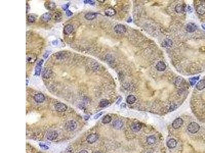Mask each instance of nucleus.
<instances>
[{
  "mask_svg": "<svg viewBox=\"0 0 205 153\" xmlns=\"http://www.w3.org/2000/svg\"><path fill=\"white\" fill-rule=\"evenodd\" d=\"M156 68L159 71H163L166 69V65L163 61H159V62L157 63Z\"/></svg>",
  "mask_w": 205,
  "mask_h": 153,
  "instance_id": "obj_14",
  "label": "nucleus"
},
{
  "mask_svg": "<svg viewBox=\"0 0 205 153\" xmlns=\"http://www.w3.org/2000/svg\"><path fill=\"white\" fill-rule=\"evenodd\" d=\"M77 127V124L74 121H68L65 125V128L66 130L68 131H72L74 130Z\"/></svg>",
  "mask_w": 205,
  "mask_h": 153,
  "instance_id": "obj_2",
  "label": "nucleus"
},
{
  "mask_svg": "<svg viewBox=\"0 0 205 153\" xmlns=\"http://www.w3.org/2000/svg\"><path fill=\"white\" fill-rule=\"evenodd\" d=\"M130 127L133 131L138 132L142 128V125L139 123H134L132 124Z\"/></svg>",
  "mask_w": 205,
  "mask_h": 153,
  "instance_id": "obj_25",
  "label": "nucleus"
},
{
  "mask_svg": "<svg viewBox=\"0 0 205 153\" xmlns=\"http://www.w3.org/2000/svg\"><path fill=\"white\" fill-rule=\"evenodd\" d=\"M46 8L49 10H53L56 7L55 3L53 2H47L45 4Z\"/></svg>",
  "mask_w": 205,
  "mask_h": 153,
  "instance_id": "obj_23",
  "label": "nucleus"
},
{
  "mask_svg": "<svg viewBox=\"0 0 205 153\" xmlns=\"http://www.w3.org/2000/svg\"><path fill=\"white\" fill-rule=\"evenodd\" d=\"M113 127L115 129H121L123 126V123L122 121L119 120H115L113 122Z\"/></svg>",
  "mask_w": 205,
  "mask_h": 153,
  "instance_id": "obj_18",
  "label": "nucleus"
},
{
  "mask_svg": "<svg viewBox=\"0 0 205 153\" xmlns=\"http://www.w3.org/2000/svg\"><path fill=\"white\" fill-rule=\"evenodd\" d=\"M182 79H183L182 78H180V77H179L177 78L175 82V84L176 86H179L180 85L182 84V81H183Z\"/></svg>",
  "mask_w": 205,
  "mask_h": 153,
  "instance_id": "obj_34",
  "label": "nucleus"
},
{
  "mask_svg": "<svg viewBox=\"0 0 205 153\" xmlns=\"http://www.w3.org/2000/svg\"><path fill=\"white\" fill-rule=\"evenodd\" d=\"M39 145H40V147L41 148H42L43 149H45H45H46V150H47V149H48L49 148V147H48V146L47 145H46L45 144H40Z\"/></svg>",
  "mask_w": 205,
  "mask_h": 153,
  "instance_id": "obj_36",
  "label": "nucleus"
},
{
  "mask_svg": "<svg viewBox=\"0 0 205 153\" xmlns=\"http://www.w3.org/2000/svg\"><path fill=\"white\" fill-rule=\"evenodd\" d=\"M196 12L198 14L203 15L205 14V6L203 4H200L197 6L196 9Z\"/></svg>",
  "mask_w": 205,
  "mask_h": 153,
  "instance_id": "obj_12",
  "label": "nucleus"
},
{
  "mask_svg": "<svg viewBox=\"0 0 205 153\" xmlns=\"http://www.w3.org/2000/svg\"><path fill=\"white\" fill-rule=\"evenodd\" d=\"M197 29V26L194 23H188L186 26V30L188 32L192 33L195 31Z\"/></svg>",
  "mask_w": 205,
  "mask_h": 153,
  "instance_id": "obj_10",
  "label": "nucleus"
},
{
  "mask_svg": "<svg viewBox=\"0 0 205 153\" xmlns=\"http://www.w3.org/2000/svg\"><path fill=\"white\" fill-rule=\"evenodd\" d=\"M28 79H26V85L27 86L28 85Z\"/></svg>",
  "mask_w": 205,
  "mask_h": 153,
  "instance_id": "obj_47",
  "label": "nucleus"
},
{
  "mask_svg": "<svg viewBox=\"0 0 205 153\" xmlns=\"http://www.w3.org/2000/svg\"><path fill=\"white\" fill-rule=\"evenodd\" d=\"M34 99L35 101L38 103H42L45 100V97L44 95L41 93H37L34 96Z\"/></svg>",
  "mask_w": 205,
  "mask_h": 153,
  "instance_id": "obj_9",
  "label": "nucleus"
},
{
  "mask_svg": "<svg viewBox=\"0 0 205 153\" xmlns=\"http://www.w3.org/2000/svg\"><path fill=\"white\" fill-rule=\"evenodd\" d=\"M200 126L196 122H192L188 125L187 129L188 131L192 134H195L199 131Z\"/></svg>",
  "mask_w": 205,
  "mask_h": 153,
  "instance_id": "obj_1",
  "label": "nucleus"
},
{
  "mask_svg": "<svg viewBox=\"0 0 205 153\" xmlns=\"http://www.w3.org/2000/svg\"><path fill=\"white\" fill-rule=\"evenodd\" d=\"M52 18V15H51V13L49 12H46L45 13L43 14L41 17V19L44 22H48Z\"/></svg>",
  "mask_w": 205,
  "mask_h": 153,
  "instance_id": "obj_24",
  "label": "nucleus"
},
{
  "mask_svg": "<svg viewBox=\"0 0 205 153\" xmlns=\"http://www.w3.org/2000/svg\"><path fill=\"white\" fill-rule=\"evenodd\" d=\"M66 15L67 16H70L71 15H72L73 13L71 11H70V10H67V11H66Z\"/></svg>",
  "mask_w": 205,
  "mask_h": 153,
  "instance_id": "obj_40",
  "label": "nucleus"
},
{
  "mask_svg": "<svg viewBox=\"0 0 205 153\" xmlns=\"http://www.w3.org/2000/svg\"><path fill=\"white\" fill-rule=\"evenodd\" d=\"M85 4H89L91 5H93L95 4V1H92V0H86V1H84Z\"/></svg>",
  "mask_w": 205,
  "mask_h": 153,
  "instance_id": "obj_35",
  "label": "nucleus"
},
{
  "mask_svg": "<svg viewBox=\"0 0 205 153\" xmlns=\"http://www.w3.org/2000/svg\"><path fill=\"white\" fill-rule=\"evenodd\" d=\"M54 108H55V109L56 111L61 112V113L66 111L67 109V106L65 104L62 103H56L54 106Z\"/></svg>",
  "mask_w": 205,
  "mask_h": 153,
  "instance_id": "obj_3",
  "label": "nucleus"
},
{
  "mask_svg": "<svg viewBox=\"0 0 205 153\" xmlns=\"http://www.w3.org/2000/svg\"><path fill=\"white\" fill-rule=\"evenodd\" d=\"M97 16V13L94 12H88L85 15V18L88 20H93L96 18Z\"/></svg>",
  "mask_w": 205,
  "mask_h": 153,
  "instance_id": "obj_19",
  "label": "nucleus"
},
{
  "mask_svg": "<svg viewBox=\"0 0 205 153\" xmlns=\"http://www.w3.org/2000/svg\"><path fill=\"white\" fill-rule=\"evenodd\" d=\"M95 153H102L101 152H98V151H97V152H95Z\"/></svg>",
  "mask_w": 205,
  "mask_h": 153,
  "instance_id": "obj_48",
  "label": "nucleus"
},
{
  "mask_svg": "<svg viewBox=\"0 0 205 153\" xmlns=\"http://www.w3.org/2000/svg\"><path fill=\"white\" fill-rule=\"evenodd\" d=\"M52 19L56 22H60L62 19V14L60 12H56L52 15Z\"/></svg>",
  "mask_w": 205,
  "mask_h": 153,
  "instance_id": "obj_22",
  "label": "nucleus"
},
{
  "mask_svg": "<svg viewBox=\"0 0 205 153\" xmlns=\"http://www.w3.org/2000/svg\"></svg>",
  "mask_w": 205,
  "mask_h": 153,
  "instance_id": "obj_49",
  "label": "nucleus"
},
{
  "mask_svg": "<svg viewBox=\"0 0 205 153\" xmlns=\"http://www.w3.org/2000/svg\"><path fill=\"white\" fill-rule=\"evenodd\" d=\"M105 14L108 16H114L116 14V11L114 8L112 7H108L105 10Z\"/></svg>",
  "mask_w": 205,
  "mask_h": 153,
  "instance_id": "obj_15",
  "label": "nucleus"
},
{
  "mask_svg": "<svg viewBox=\"0 0 205 153\" xmlns=\"http://www.w3.org/2000/svg\"><path fill=\"white\" fill-rule=\"evenodd\" d=\"M187 10H188V12L189 13H191V12H192V11H193V10H192V8H191V6H188V8H187Z\"/></svg>",
  "mask_w": 205,
  "mask_h": 153,
  "instance_id": "obj_41",
  "label": "nucleus"
},
{
  "mask_svg": "<svg viewBox=\"0 0 205 153\" xmlns=\"http://www.w3.org/2000/svg\"><path fill=\"white\" fill-rule=\"evenodd\" d=\"M52 71L50 69L48 68H45L42 72V76L44 79H49L52 76Z\"/></svg>",
  "mask_w": 205,
  "mask_h": 153,
  "instance_id": "obj_6",
  "label": "nucleus"
},
{
  "mask_svg": "<svg viewBox=\"0 0 205 153\" xmlns=\"http://www.w3.org/2000/svg\"><path fill=\"white\" fill-rule=\"evenodd\" d=\"M132 21V19H131V18H129V19H128L127 20V22H128V23H131Z\"/></svg>",
  "mask_w": 205,
  "mask_h": 153,
  "instance_id": "obj_45",
  "label": "nucleus"
},
{
  "mask_svg": "<svg viewBox=\"0 0 205 153\" xmlns=\"http://www.w3.org/2000/svg\"><path fill=\"white\" fill-rule=\"evenodd\" d=\"M73 27L71 25H67L64 28V33L66 35H70L72 33Z\"/></svg>",
  "mask_w": 205,
  "mask_h": 153,
  "instance_id": "obj_17",
  "label": "nucleus"
},
{
  "mask_svg": "<svg viewBox=\"0 0 205 153\" xmlns=\"http://www.w3.org/2000/svg\"><path fill=\"white\" fill-rule=\"evenodd\" d=\"M68 55L67 52H65V51H61V52H58L56 54V58L59 60H62V59H64L66 58L67 56Z\"/></svg>",
  "mask_w": 205,
  "mask_h": 153,
  "instance_id": "obj_16",
  "label": "nucleus"
},
{
  "mask_svg": "<svg viewBox=\"0 0 205 153\" xmlns=\"http://www.w3.org/2000/svg\"><path fill=\"white\" fill-rule=\"evenodd\" d=\"M176 144H177V141H176V140H175V139L173 138L170 139L167 143V146H168V147L170 148H174L176 146Z\"/></svg>",
  "mask_w": 205,
  "mask_h": 153,
  "instance_id": "obj_20",
  "label": "nucleus"
},
{
  "mask_svg": "<svg viewBox=\"0 0 205 153\" xmlns=\"http://www.w3.org/2000/svg\"><path fill=\"white\" fill-rule=\"evenodd\" d=\"M46 137L49 140H54L58 137V133L56 131H51L48 133Z\"/></svg>",
  "mask_w": 205,
  "mask_h": 153,
  "instance_id": "obj_7",
  "label": "nucleus"
},
{
  "mask_svg": "<svg viewBox=\"0 0 205 153\" xmlns=\"http://www.w3.org/2000/svg\"><path fill=\"white\" fill-rule=\"evenodd\" d=\"M183 124V120L182 118H178L174 120L172 123V127L174 129H177L179 128Z\"/></svg>",
  "mask_w": 205,
  "mask_h": 153,
  "instance_id": "obj_8",
  "label": "nucleus"
},
{
  "mask_svg": "<svg viewBox=\"0 0 205 153\" xmlns=\"http://www.w3.org/2000/svg\"><path fill=\"white\" fill-rule=\"evenodd\" d=\"M69 3H68V4H64L62 6V9L64 10V11H67L68 7H69Z\"/></svg>",
  "mask_w": 205,
  "mask_h": 153,
  "instance_id": "obj_38",
  "label": "nucleus"
},
{
  "mask_svg": "<svg viewBox=\"0 0 205 153\" xmlns=\"http://www.w3.org/2000/svg\"><path fill=\"white\" fill-rule=\"evenodd\" d=\"M114 30L115 32L118 34H123L126 31V27L125 26L122 24H118L116 25L114 27Z\"/></svg>",
  "mask_w": 205,
  "mask_h": 153,
  "instance_id": "obj_5",
  "label": "nucleus"
},
{
  "mask_svg": "<svg viewBox=\"0 0 205 153\" xmlns=\"http://www.w3.org/2000/svg\"><path fill=\"white\" fill-rule=\"evenodd\" d=\"M44 63L43 60H41L39 62L37 63V65L35 69V74L36 76H40L41 73V69H42V66Z\"/></svg>",
  "mask_w": 205,
  "mask_h": 153,
  "instance_id": "obj_11",
  "label": "nucleus"
},
{
  "mask_svg": "<svg viewBox=\"0 0 205 153\" xmlns=\"http://www.w3.org/2000/svg\"><path fill=\"white\" fill-rule=\"evenodd\" d=\"M172 42L169 39H166L164 40V42H163V45H164V46H170L172 45Z\"/></svg>",
  "mask_w": 205,
  "mask_h": 153,
  "instance_id": "obj_33",
  "label": "nucleus"
},
{
  "mask_svg": "<svg viewBox=\"0 0 205 153\" xmlns=\"http://www.w3.org/2000/svg\"><path fill=\"white\" fill-rule=\"evenodd\" d=\"M79 153H88V152L86 150H82L79 152Z\"/></svg>",
  "mask_w": 205,
  "mask_h": 153,
  "instance_id": "obj_44",
  "label": "nucleus"
},
{
  "mask_svg": "<svg viewBox=\"0 0 205 153\" xmlns=\"http://www.w3.org/2000/svg\"><path fill=\"white\" fill-rule=\"evenodd\" d=\"M36 19V16L35 14H30L28 16H27V20H28V22L32 23H34Z\"/></svg>",
  "mask_w": 205,
  "mask_h": 153,
  "instance_id": "obj_28",
  "label": "nucleus"
},
{
  "mask_svg": "<svg viewBox=\"0 0 205 153\" xmlns=\"http://www.w3.org/2000/svg\"><path fill=\"white\" fill-rule=\"evenodd\" d=\"M136 101L135 97L133 96V95H129V96L127 98V102L129 104H134Z\"/></svg>",
  "mask_w": 205,
  "mask_h": 153,
  "instance_id": "obj_26",
  "label": "nucleus"
},
{
  "mask_svg": "<svg viewBox=\"0 0 205 153\" xmlns=\"http://www.w3.org/2000/svg\"><path fill=\"white\" fill-rule=\"evenodd\" d=\"M199 79H200V77H192V78H190V79H189V82H190L191 85L193 86L196 83V82L199 80Z\"/></svg>",
  "mask_w": 205,
  "mask_h": 153,
  "instance_id": "obj_31",
  "label": "nucleus"
},
{
  "mask_svg": "<svg viewBox=\"0 0 205 153\" xmlns=\"http://www.w3.org/2000/svg\"><path fill=\"white\" fill-rule=\"evenodd\" d=\"M36 60V56L33 54H30L26 56V61L27 63H32L35 62Z\"/></svg>",
  "mask_w": 205,
  "mask_h": 153,
  "instance_id": "obj_13",
  "label": "nucleus"
},
{
  "mask_svg": "<svg viewBox=\"0 0 205 153\" xmlns=\"http://www.w3.org/2000/svg\"><path fill=\"white\" fill-rule=\"evenodd\" d=\"M50 52H49V51H46V52L45 53V54H44V55H43V58L45 59H47L48 57V56H49V55H50Z\"/></svg>",
  "mask_w": 205,
  "mask_h": 153,
  "instance_id": "obj_37",
  "label": "nucleus"
},
{
  "mask_svg": "<svg viewBox=\"0 0 205 153\" xmlns=\"http://www.w3.org/2000/svg\"><path fill=\"white\" fill-rule=\"evenodd\" d=\"M156 141V138L154 136H150L147 139V141L149 145H152L154 144Z\"/></svg>",
  "mask_w": 205,
  "mask_h": 153,
  "instance_id": "obj_29",
  "label": "nucleus"
},
{
  "mask_svg": "<svg viewBox=\"0 0 205 153\" xmlns=\"http://www.w3.org/2000/svg\"><path fill=\"white\" fill-rule=\"evenodd\" d=\"M201 27H202V28L205 30V24H202L201 25Z\"/></svg>",
  "mask_w": 205,
  "mask_h": 153,
  "instance_id": "obj_46",
  "label": "nucleus"
},
{
  "mask_svg": "<svg viewBox=\"0 0 205 153\" xmlns=\"http://www.w3.org/2000/svg\"><path fill=\"white\" fill-rule=\"evenodd\" d=\"M26 13H28V11H29V9H30V7H29V5L27 4V3H26Z\"/></svg>",
  "mask_w": 205,
  "mask_h": 153,
  "instance_id": "obj_43",
  "label": "nucleus"
},
{
  "mask_svg": "<svg viewBox=\"0 0 205 153\" xmlns=\"http://www.w3.org/2000/svg\"><path fill=\"white\" fill-rule=\"evenodd\" d=\"M196 88L199 90L204 89L205 88V80H201L198 82L196 85Z\"/></svg>",
  "mask_w": 205,
  "mask_h": 153,
  "instance_id": "obj_21",
  "label": "nucleus"
},
{
  "mask_svg": "<svg viewBox=\"0 0 205 153\" xmlns=\"http://www.w3.org/2000/svg\"><path fill=\"white\" fill-rule=\"evenodd\" d=\"M102 114H103V112H100V113H99L97 114V115H95L94 117V118L95 119V120H97V119L100 117Z\"/></svg>",
  "mask_w": 205,
  "mask_h": 153,
  "instance_id": "obj_39",
  "label": "nucleus"
},
{
  "mask_svg": "<svg viewBox=\"0 0 205 153\" xmlns=\"http://www.w3.org/2000/svg\"><path fill=\"white\" fill-rule=\"evenodd\" d=\"M111 120H112V118H111V117L110 116H109V115H106V116L103 118H102V122L104 124H107L109 123V122L111 121Z\"/></svg>",
  "mask_w": 205,
  "mask_h": 153,
  "instance_id": "obj_30",
  "label": "nucleus"
},
{
  "mask_svg": "<svg viewBox=\"0 0 205 153\" xmlns=\"http://www.w3.org/2000/svg\"><path fill=\"white\" fill-rule=\"evenodd\" d=\"M99 136L97 134H91L89 135L87 137V141L89 144H93L95 142H96L97 139H98Z\"/></svg>",
  "mask_w": 205,
  "mask_h": 153,
  "instance_id": "obj_4",
  "label": "nucleus"
},
{
  "mask_svg": "<svg viewBox=\"0 0 205 153\" xmlns=\"http://www.w3.org/2000/svg\"><path fill=\"white\" fill-rule=\"evenodd\" d=\"M175 10L177 13H183L184 11V8L183 5L179 4L175 6Z\"/></svg>",
  "mask_w": 205,
  "mask_h": 153,
  "instance_id": "obj_27",
  "label": "nucleus"
},
{
  "mask_svg": "<svg viewBox=\"0 0 205 153\" xmlns=\"http://www.w3.org/2000/svg\"><path fill=\"white\" fill-rule=\"evenodd\" d=\"M109 104V102L107 100H102L100 102V106L101 107H105Z\"/></svg>",
  "mask_w": 205,
  "mask_h": 153,
  "instance_id": "obj_32",
  "label": "nucleus"
},
{
  "mask_svg": "<svg viewBox=\"0 0 205 153\" xmlns=\"http://www.w3.org/2000/svg\"><path fill=\"white\" fill-rule=\"evenodd\" d=\"M58 43H59V42L57 40H54L52 42V45L54 46H56L58 45Z\"/></svg>",
  "mask_w": 205,
  "mask_h": 153,
  "instance_id": "obj_42",
  "label": "nucleus"
}]
</instances>
